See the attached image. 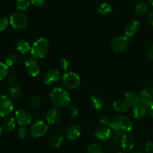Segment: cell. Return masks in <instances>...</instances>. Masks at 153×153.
Listing matches in <instances>:
<instances>
[{"label":"cell","instance_id":"cell-1","mask_svg":"<svg viewBox=\"0 0 153 153\" xmlns=\"http://www.w3.org/2000/svg\"><path fill=\"white\" fill-rule=\"evenodd\" d=\"M133 128V123L129 117L125 115H118L111 120L110 128L112 133L123 136L128 134Z\"/></svg>","mask_w":153,"mask_h":153},{"label":"cell","instance_id":"cell-2","mask_svg":"<svg viewBox=\"0 0 153 153\" xmlns=\"http://www.w3.org/2000/svg\"><path fill=\"white\" fill-rule=\"evenodd\" d=\"M50 100L55 108H62L70 105L71 98L70 94L65 89L55 88L50 93Z\"/></svg>","mask_w":153,"mask_h":153},{"label":"cell","instance_id":"cell-3","mask_svg":"<svg viewBox=\"0 0 153 153\" xmlns=\"http://www.w3.org/2000/svg\"><path fill=\"white\" fill-rule=\"evenodd\" d=\"M50 44L47 39L41 37L32 43L30 50L31 56L35 59H43L49 52Z\"/></svg>","mask_w":153,"mask_h":153},{"label":"cell","instance_id":"cell-4","mask_svg":"<svg viewBox=\"0 0 153 153\" xmlns=\"http://www.w3.org/2000/svg\"><path fill=\"white\" fill-rule=\"evenodd\" d=\"M63 85L66 88L70 90L77 89L81 85V78L79 74L73 71L64 73L61 76Z\"/></svg>","mask_w":153,"mask_h":153},{"label":"cell","instance_id":"cell-5","mask_svg":"<svg viewBox=\"0 0 153 153\" xmlns=\"http://www.w3.org/2000/svg\"><path fill=\"white\" fill-rule=\"evenodd\" d=\"M9 22L14 29L22 30L27 27L28 20L27 16L21 12H15L10 15Z\"/></svg>","mask_w":153,"mask_h":153},{"label":"cell","instance_id":"cell-6","mask_svg":"<svg viewBox=\"0 0 153 153\" xmlns=\"http://www.w3.org/2000/svg\"><path fill=\"white\" fill-rule=\"evenodd\" d=\"M48 131V125L45 121L37 120L32 123L29 129L30 135L34 138L44 136Z\"/></svg>","mask_w":153,"mask_h":153},{"label":"cell","instance_id":"cell-7","mask_svg":"<svg viewBox=\"0 0 153 153\" xmlns=\"http://www.w3.org/2000/svg\"><path fill=\"white\" fill-rule=\"evenodd\" d=\"M129 45L130 38L126 35H121L114 38L111 42L110 48L114 52L120 53L126 50Z\"/></svg>","mask_w":153,"mask_h":153},{"label":"cell","instance_id":"cell-8","mask_svg":"<svg viewBox=\"0 0 153 153\" xmlns=\"http://www.w3.org/2000/svg\"><path fill=\"white\" fill-rule=\"evenodd\" d=\"M13 111V104L7 96L0 95V117H7Z\"/></svg>","mask_w":153,"mask_h":153},{"label":"cell","instance_id":"cell-9","mask_svg":"<svg viewBox=\"0 0 153 153\" xmlns=\"http://www.w3.org/2000/svg\"><path fill=\"white\" fill-rule=\"evenodd\" d=\"M14 117L17 124L20 126H26L29 125L32 120L31 112L25 108H19L16 111Z\"/></svg>","mask_w":153,"mask_h":153},{"label":"cell","instance_id":"cell-10","mask_svg":"<svg viewBox=\"0 0 153 153\" xmlns=\"http://www.w3.org/2000/svg\"><path fill=\"white\" fill-rule=\"evenodd\" d=\"M24 67L26 73L31 77H36L40 72V66L37 59L28 58L24 62Z\"/></svg>","mask_w":153,"mask_h":153},{"label":"cell","instance_id":"cell-11","mask_svg":"<svg viewBox=\"0 0 153 153\" xmlns=\"http://www.w3.org/2000/svg\"><path fill=\"white\" fill-rule=\"evenodd\" d=\"M61 73L58 70H50L45 73L43 76V83L46 86H53L61 79Z\"/></svg>","mask_w":153,"mask_h":153},{"label":"cell","instance_id":"cell-12","mask_svg":"<svg viewBox=\"0 0 153 153\" xmlns=\"http://www.w3.org/2000/svg\"><path fill=\"white\" fill-rule=\"evenodd\" d=\"M112 134L111 129L109 127L100 126L94 133V137L99 141L105 142L108 140H110L111 136Z\"/></svg>","mask_w":153,"mask_h":153},{"label":"cell","instance_id":"cell-13","mask_svg":"<svg viewBox=\"0 0 153 153\" xmlns=\"http://www.w3.org/2000/svg\"><path fill=\"white\" fill-rule=\"evenodd\" d=\"M61 120V113L58 108H52L49 109L46 114V120L49 125H56Z\"/></svg>","mask_w":153,"mask_h":153},{"label":"cell","instance_id":"cell-14","mask_svg":"<svg viewBox=\"0 0 153 153\" xmlns=\"http://www.w3.org/2000/svg\"><path fill=\"white\" fill-rule=\"evenodd\" d=\"M140 97L141 103L146 107L153 105V88H146L142 90Z\"/></svg>","mask_w":153,"mask_h":153},{"label":"cell","instance_id":"cell-15","mask_svg":"<svg viewBox=\"0 0 153 153\" xmlns=\"http://www.w3.org/2000/svg\"><path fill=\"white\" fill-rule=\"evenodd\" d=\"M120 146L123 152H129L134 148V141L133 137L130 134H126L121 137Z\"/></svg>","mask_w":153,"mask_h":153},{"label":"cell","instance_id":"cell-16","mask_svg":"<svg viewBox=\"0 0 153 153\" xmlns=\"http://www.w3.org/2000/svg\"><path fill=\"white\" fill-rule=\"evenodd\" d=\"M125 100L128 102L131 108H135L137 105L141 104L140 97L135 91H128L125 94Z\"/></svg>","mask_w":153,"mask_h":153},{"label":"cell","instance_id":"cell-17","mask_svg":"<svg viewBox=\"0 0 153 153\" xmlns=\"http://www.w3.org/2000/svg\"><path fill=\"white\" fill-rule=\"evenodd\" d=\"M7 94H8V97L10 100L18 102L22 100V97H23V91L18 85H10V88H8Z\"/></svg>","mask_w":153,"mask_h":153},{"label":"cell","instance_id":"cell-18","mask_svg":"<svg viewBox=\"0 0 153 153\" xmlns=\"http://www.w3.org/2000/svg\"><path fill=\"white\" fill-rule=\"evenodd\" d=\"M81 134H82V128H81L80 126L76 125V124L70 126L67 128L65 132L66 137L70 140H77L81 136Z\"/></svg>","mask_w":153,"mask_h":153},{"label":"cell","instance_id":"cell-19","mask_svg":"<svg viewBox=\"0 0 153 153\" xmlns=\"http://www.w3.org/2000/svg\"><path fill=\"white\" fill-rule=\"evenodd\" d=\"M140 27V22L137 20L133 19V20L130 21L126 27L125 35L128 37V38H131L138 32Z\"/></svg>","mask_w":153,"mask_h":153},{"label":"cell","instance_id":"cell-20","mask_svg":"<svg viewBox=\"0 0 153 153\" xmlns=\"http://www.w3.org/2000/svg\"><path fill=\"white\" fill-rule=\"evenodd\" d=\"M113 108L118 113L123 114L128 111L130 108L129 105L125 100H117L113 103Z\"/></svg>","mask_w":153,"mask_h":153},{"label":"cell","instance_id":"cell-21","mask_svg":"<svg viewBox=\"0 0 153 153\" xmlns=\"http://www.w3.org/2000/svg\"><path fill=\"white\" fill-rule=\"evenodd\" d=\"M26 103L28 107L31 108H38L42 104L41 98L37 94H31L26 98Z\"/></svg>","mask_w":153,"mask_h":153},{"label":"cell","instance_id":"cell-22","mask_svg":"<svg viewBox=\"0 0 153 153\" xmlns=\"http://www.w3.org/2000/svg\"><path fill=\"white\" fill-rule=\"evenodd\" d=\"M16 49L21 54H26L28 52H30L31 50V46L30 45V43L27 41L26 40L23 38L19 39L16 42Z\"/></svg>","mask_w":153,"mask_h":153},{"label":"cell","instance_id":"cell-23","mask_svg":"<svg viewBox=\"0 0 153 153\" xmlns=\"http://www.w3.org/2000/svg\"><path fill=\"white\" fill-rule=\"evenodd\" d=\"M89 103L91 107L94 110L97 111H100L104 108V101H103V100L101 97H98V96L94 95L91 97Z\"/></svg>","mask_w":153,"mask_h":153},{"label":"cell","instance_id":"cell-24","mask_svg":"<svg viewBox=\"0 0 153 153\" xmlns=\"http://www.w3.org/2000/svg\"><path fill=\"white\" fill-rule=\"evenodd\" d=\"M148 114V107L143 105L141 103L140 105H137V107L133 108V117L135 119H143L146 115Z\"/></svg>","mask_w":153,"mask_h":153},{"label":"cell","instance_id":"cell-25","mask_svg":"<svg viewBox=\"0 0 153 153\" xmlns=\"http://www.w3.org/2000/svg\"><path fill=\"white\" fill-rule=\"evenodd\" d=\"M97 11L102 16H109L112 12V7L109 3L102 1V2H100L97 6Z\"/></svg>","mask_w":153,"mask_h":153},{"label":"cell","instance_id":"cell-26","mask_svg":"<svg viewBox=\"0 0 153 153\" xmlns=\"http://www.w3.org/2000/svg\"><path fill=\"white\" fill-rule=\"evenodd\" d=\"M16 121L15 117H7L4 120L2 123V128L3 130L7 132H10L13 131L16 127Z\"/></svg>","mask_w":153,"mask_h":153},{"label":"cell","instance_id":"cell-27","mask_svg":"<svg viewBox=\"0 0 153 153\" xmlns=\"http://www.w3.org/2000/svg\"><path fill=\"white\" fill-rule=\"evenodd\" d=\"M64 140V137L61 134H56L51 137L49 140V144L52 147L58 148L62 145L63 142Z\"/></svg>","mask_w":153,"mask_h":153},{"label":"cell","instance_id":"cell-28","mask_svg":"<svg viewBox=\"0 0 153 153\" xmlns=\"http://www.w3.org/2000/svg\"><path fill=\"white\" fill-rule=\"evenodd\" d=\"M148 10V4L144 1H141V2L138 3L137 5L135 6L134 8V13L137 16H141L146 14V12Z\"/></svg>","mask_w":153,"mask_h":153},{"label":"cell","instance_id":"cell-29","mask_svg":"<svg viewBox=\"0 0 153 153\" xmlns=\"http://www.w3.org/2000/svg\"><path fill=\"white\" fill-rule=\"evenodd\" d=\"M9 67L4 63L0 62V81L7 78L9 75Z\"/></svg>","mask_w":153,"mask_h":153},{"label":"cell","instance_id":"cell-30","mask_svg":"<svg viewBox=\"0 0 153 153\" xmlns=\"http://www.w3.org/2000/svg\"><path fill=\"white\" fill-rule=\"evenodd\" d=\"M86 152L87 153H104V149L100 144L93 143L88 146Z\"/></svg>","mask_w":153,"mask_h":153},{"label":"cell","instance_id":"cell-31","mask_svg":"<svg viewBox=\"0 0 153 153\" xmlns=\"http://www.w3.org/2000/svg\"><path fill=\"white\" fill-rule=\"evenodd\" d=\"M58 67H59L60 70L64 71V73H67L69 71V69L70 67V61L65 58H61L58 61Z\"/></svg>","mask_w":153,"mask_h":153},{"label":"cell","instance_id":"cell-32","mask_svg":"<svg viewBox=\"0 0 153 153\" xmlns=\"http://www.w3.org/2000/svg\"><path fill=\"white\" fill-rule=\"evenodd\" d=\"M68 112H69V116L71 118H77L79 117V113H80V111H79V106L73 104L70 105L69 106L68 108Z\"/></svg>","mask_w":153,"mask_h":153},{"label":"cell","instance_id":"cell-33","mask_svg":"<svg viewBox=\"0 0 153 153\" xmlns=\"http://www.w3.org/2000/svg\"><path fill=\"white\" fill-rule=\"evenodd\" d=\"M31 4L30 0H16V7L19 10H25Z\"/></svg>","mask_w":153,"mask_h":153},{"label":"cell","instance_id":"cell-34","mask_svg":"<svg viewBox=\"0 0 153 153\" xmlns=\"http://www.w3.org/2000/svg\"><path fill=\"white\" fill-rule=\"evenodd\" d=\"M16 62V55L12 53L7 54L4 58V64L8 67H12L14 65Z\"/></svg>","mask_w":153,"mask_h":153},{"label":"cell","instance_id":"cell-35","mask_svg":"<svg viewBox=\"0 0 153 153\" xmlns=\"http://www.w3.org/2000/svg\"><path fill=\"white\" fill-rule=\"evenodd\" d=\"M28 134H29V131H28V128L26 126H20L17 130V134L19 136V138L25 139L28 137Z\"/></svg>","mask_w":153,"mask_h":153},{"label":"cell","instance_id":"cell-36","mask_svg":"<svg viewBox=\"0 0 153 153\" xmlns=\"http://www.w3.org/2000/svg\"><path fill=\"white\" fill-rule=\"evenodd\" d=\"M99 123L100 124V126H105V127H109L110 128L111 123V120L109 119L108 117L102 116L100 117Z\"/></svg>","mask_w":153,"mask_h":153},{"label":"cell","instance_id":"cell-37","mask_svg":"<svg viewBox=\"0 0 153 153\" xmlns=\"http://www.w3.org/2000/svg\"><path fill=\"white\" fill-rule=\"evenodd\" d=\"M10 23L8 19L5 16H1L0 17V32L4 31L7 28V25Z\"/></svg>","mask_w":153,"mask_h":153},{"label":"cell","instance_id":"cell-38","mask_svg":"<svg viewBox=\"0 0 153 153\" xmlns=\"http://www.w3.org/2000/svg\"><path fill=\"white\" fill-rule=\"evenodd\" d=\"M31 4L36 7H41L46 4V0H30Z\"/></svg>","mask_w":153,"mask_h":153},{"label":"cell","instance_id":"cell-39","mask_svg":"<svg viewBox=\"0 0 153 153\" xmlns=\"http://www.w3.org/2000/svg\"><path fill=\"white\" fill-rule=\"evenodd\" d=\"M7 79V82H9V84L13 85H14L15 82H16V80H17V76H16L14 73H9Z\"/></svg>","mask_w":153,"mask_h":153},{"label":"cell","instance_id":"cell-40","mask_svg":"<svg viewBox=\"0 0 153 153\" xmlns=\"http://www.w3.org/2000/svg\"><path fill=\"white\" fill-rule=\"evenodd\" d=\"M121 137H122V136H120V135H118V134H114V133H112L111 136L110 140H111V142H112V143H113V144H115V145L120 144Z\"/></svg>","mask_w":153,"mask_h":153},{"label":"cell","instance_id":"cell-41","mask_svg":"<svg viewBox=\"0 0 153 153\" xmlns=\"http://www.w3.org/2000/svg\"><path fill=\"white\" fill-rule=\"evenodd\" d=\"M146 55L149 59L153 60V44L151 45L146 52Z\"/></svg>","mask_w":153,"mask_h":153},{"label":"cell","instance_id":"cell-42","mask_svg":"<svg viewBox=\"0 0 153 153\" xmlns=\"http://www.w3.org/2000/svg\"><path fill=\"white\" fill-rule=\"evenodd\" d=\"M146 20L149 22V24H150L151 25L153 26V9L151 10H149V13H147V16H146Z\"/></svg>","mask_w":153,"mask_h":153},{"label":"cell","instance_id":"cell-43","mask_svg":"<svg viewBox=\"0 0 153 153\" xmlns=\"http://www.w3.org/2000/svg\"><path fill=\"white\" fill-rule=\"evenodd\" d=\"M146 153H153V142H148L145 146Z\"/></svg>","mask_w":153,"mask_h":153},{"label":"cell","instance_id":"cell-44","mask_svg":"<svg viewBox=\"0 0 153 153\" xmlns=\"http://www.w3.org/2000/svg\"><path fill=\"white\" fill-rule=\"evenodd\" d=\"M148 114L149 115L150 117L153 118V105L150 106V107H149V108H148Z\"/></svg>","mask_w":153,"mask_h":153},{"label":"cell","instance_id":"cell-45","mask_svg":"<svg viewBox=\"0 0 153 153\" xmlns=\"http://www.w3.org/2000/svg\"><path fill=\"white\" fill-rule=\"evenodd\" d=\"M2 131H3V128H2V126H0V135L1 134Z\"/></svg>","mask_w":153,"mask_h":153},{"label":"cell","instance_id":"cell-46","mask_svg":"<svg viewBox=\"0 0 153 153\" xmlns=\"http://www.w3.org/2000/svg\"><path fill=\"white\" fill-rule=\"evenodd\" d=\"M148 1H149V4H150L152 6H153V0H148Z\"/></svg>","mask_w":153,"mask_h":153},{"label":"cell","instance_id":"cell-47","mask_svg":"<svg viewBox=\"0 0 153 153\" xmlns=\"http://www.w3.org/2000/svg\"><path fill=\"white\" fill-rule=\"evenodd\" d=\"M133 153H143V152H140V151H136V152H133Z\"/></svg>","mask_w":153,"mask_h":153},{"label":"cell","instance_id":"cell-48","mask_svg":"<svg viewBox=\"0 0 153 153\" xmlns=\"http://www.w3.org/2000/svg\"><path fill=\"white\" fill-rule=\"evenodd\" d=\"M119 153H123V152H119Z\"/></svg>","mask_w":153,"mask_h":153}]
</instances>
